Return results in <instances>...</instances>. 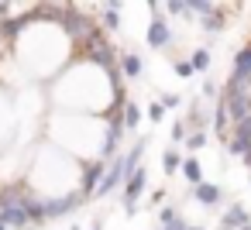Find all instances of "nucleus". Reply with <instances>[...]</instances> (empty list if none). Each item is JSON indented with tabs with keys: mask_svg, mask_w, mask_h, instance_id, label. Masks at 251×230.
Here are the masks:
<instances>
[{
	"mask_svg": "<svg viewBox=\"0 0 251 230\" xmlns=\"http://www.w3.org/2000/svg\"><path fill=\"white\" fill-rule=\"evenodd\" d=\"M55 24H62V31H66L73 42H86V38L97 31L90 14H83V11H66V7H62V14H59Z\"/></svg>",
	"mask_w": 251,
	"mask_h": 230,
	"instance_id": "f257e3e1",
	"label": "nucleus"
},
{
	"mask_svg": "<svg viewBox=\"0 0 251 230\" xmlns=\"http://www.w3.org/2000/svg\"><path fill=\"white\" fill-rule=\"evenodd\" d=\"M220 103L227 110V120H234V124L244 120V117H251V90H230V86H224Z\"/></svg>",
	"mask_w": 251,
	"mask_h": 230,
	"instance_id": "f03ea898",
	"label": "nucleus"
},
{
	"mask_svg": "<svg viewBox=\"0 0 251 230\" xmlns=\"http://www.w3.org/2000/svg\"><path fill=\"white\" fill-rule=\"evenodd\" d=\"M86 55H90V62L93 66H100L103 72H110V69H117V59H114V52H110V42H107V35L103 31H93L90 38H86Z\"/></svg>",
	"mask_w": 251,
	"mask_h": 230,
	"instance_id": "7ed1b4c3",
	"label": "nucleus"
},
{
	"mask_svg": "<svg viewBox=\"0 0 251 230\" xmlns=\"http://www.w3.org/2000/svg\"><path fill=\"white\" fill-rule=\"evenodd\" d=\"M145 182H148V172H145L141 165L127 172V179H124V213H127V216L138 213V196L145 192Z\"/></svg>",
	"mask_w": 251,
	"mask_h": 230,
	"instance_id": "20e7f679",
	"label": "nucleus"
},
{
	"mask_svg": "<svg viewBox=\"0 0 251 230\" xmlns=\"http://www.w3.org/2000/svg\"><path fill=\"white\" fill-rule=\"evenodd\" d=\"M86 196L76 189V192H69V196H55V199H45V216L49 220H59V216H73L76 209H79V203H83Z\"/></svg>",
	"mask_w": 251,
	"mask_h": 230,
	"instance_id": "39448f33",
	"label": "nucleus"
},
{
	"mask_svg": "<svg viewBox=\"0 0 251 230\" xmlns=\"http://www.w3.org/2000/svg\"><path fill=\"white\" fill-rule=\"evenodd\" d=\"M124 179H127V165H124V158H114V161L103 168V175H100L93 196H107V192H114V185H121Z\"/></svg>",
	"mask_w": 251,
	"mask_h": 230,
	"instance_id": "423d86ee",
	"label": "nucleus"
},
{
	"mask_svg": "<svg viewBox=\"0 0 251 230\" xmlns=\"http://www.w3.org/2000/svg\"><path fill=\"white\" fill-rule=\"evenodd\" d=\"M25 196H28V192H25ZM25 196H18V199H0V223H4V227H28Z\"/></svg>",
	"mask_w": 251,
	"mask_h": 230,
	"instance_id": "0eeeda50",
	"label": "nucleus"
},
{
	"mask_svg": "<svg viewBox=\"0 0 251 230\" xmlns=\"http://www.w3.org/2000/svg\"><path fill=\"white\" fill-rule=\"evenodd\" d=\"M151 48H165L169 42H172V31H169V24H165V18L162 14H155L151 18V24H148V38H145Z\"/></svg>",
	"mask_w": 251,
	"mask_h": 230,
	"instance_id": "6e6552de",
	"label": "nucleus"
},
{
	"mask_svg": "<svg viewBox=\"0 0 251 230\" xmlns=\"http://www.w3.org/2000/svg\"><path fill=\"white\" fill-rule=\"evenodd\" d=\"M193 199H196L200 206H217V203L224 199V192H220V185H213V182H196V185H193Z\"/></svg>",
	"mask_w": 251,
	"mask_h": 230,
	"instance_id": "1a4fd4ad",
	"label": "nucleus"
},
{
	"mask_svg": "<svg viewBox=\"0 0 251 230\" xmlns=\"http://www.w3.org/2000/svg\"><path fill=\"white\" fill-rule=\"evenodd\" d=\"M25 216H28V223H35V227L45 223V220H49V216H45V199L28 192V196H25Z\"/></svg>",
	"mask_w": 251,
	"mask_h": 230,
	"instance_id": "9d476101",
	"label": "nucleus"
},
{
	"mask_svg": "<svg viewBox=\"0 0 251 230\" xmlns=\"http://www.w3.org/2000/svg\"><path fill=\"white\" fill-rule=\"evenodd\" d=\"M248 223V209L241 206V203H234L224 216H220V230H237V227H244Z\"/></svg>",
	"mask_w": 251,
	"mask_h": 230,
	"instance_id": "9b49d317",
	"label": "nucleus"
},
{
	"mask_svg": "<svg viewBox=\"0 0 251 230\" xmlns=\"http://www.w3.org/2000/svg\"><path fill=\"white\" fill-rule=\"evenodd\" d=\"M103 168H107L103 161H93V165L83 172V185H79V192H83V196H93V189H97V182H100Z\"/></svg>",
	"mask_w": 251,
	"mask_h": 230,
	"instance_id": "f8f14e48",
	"label": "nucleus"
},
{
	"mask_svg": "<svg viewBox=\"0 0 251 230\" xmlns=\"http://www.w3.org/2000/svg\"><path fill=\"white\" fill-rule=\"evenodd\" d=\"M234 76H244V79H251V45H244V48L234 55Z\"/></svg>",
	"mask_w": 251,
	"mask_h": 230,
	"instance_id": "ddd939ff",
	"label": "nucleus"
},
{
	"mask_svg": "<svg viewBox=\"0 0 251 230\" xmlns=\"http://www.w3.org/2000/svg\"><path fill=\"white\" fill-rule=\"evenodd\" d=\"M224 24H227V14H224V11H217V7H213L210 14H203V18H200V28H203V31H220Z\"/></svg>",
	"mask_w": 251,
	"mask_h": 230,
	"instance_id": "4468645a",
	"label": "nucleus"
},
{
	"mask_svg": "<svg viewBox=\"0 0 251 230\" xmlns=\"http://www.w3.org/2000/svg\"><path fill=\"white\" fill-rule=\"evenodd\" d=\"M121 76H131V79L141 76V59H138L134 52H124V55H121Z\"/></svg>",
	"mask_w": 251,
	"mask_h": 230,
	"instance_id": "2eb2a0df",
	"label": "nucleus"
},
{
	"mask_svg": "<svg viewBox=\"0 0 251 230\" xmlns=\"http://www.w3.org/2000/svg\"><path fill=\"white\" fill-rule=\"evenodd\" d=\"M145 148H148V138H138V141H134V148L124 155V165H127V172L141 165V155H145Z\"/></svg>",
	"mask_w": 251,
	"mask_h": 230,
	"instance_id": "dca6fc26",
	"label": "nucleus"
},
{
	"mask_svg": "<svg viewBox=\"0 0 251 230\" xmlns=\"http://www.w3.org/2000/svg\"><path fill=\"white\" fill-rule=\"evenodd\" d=\"M179 168H182V175H186V182H189V185L203 182V168H200V161H196V158H186Z\"/></svg>",
	"mask_w": 251,
	"mask_h": 230,
	"instance_id": "f3484780",
	"label": "nucleus"
},
{
	"mask_svg": "<svg viewBox=\"0 0 251 230\" xmlns=\"http://www.w3.org/2000/svg\"><path fill=\"white\" fill-rule=\"evenodd\" d=\"M213 134L220 141H227V110H224V103H217V110H213Z\"/></svg>",
	"mask_w": 251,
	"mask_h": 230,
	"instance_id": "a211bd4d",
	"label": "nucleus"
},
{
	"mask_svg": "<svg viewBox=\"0 0 251 230\" xmlns=\"http://www.w3.org/2000/svg\"><path fill=\"white\" fill-rule=\"evenodd\" d=\"M121 124H124V127H138V124H141V110H138L134 103H124V107H121Z\"/></svg>",
	"mask_w": 251,
	"mask_h": 230,
	"instance_id": "6ab92c4d",
	"label": "nucleus"
},
{
	"mask_svg": "<svg viewBox=\"0 0 251 230\" xmlns=\"http://www.w3.org/2000/svg\"><path fill=\"white\" fill-rule=\"evenodd\" d=\"M179 165H182V155L169 148V151L162 155V168H165V175H172V172H179Z\"/></svg>",
	"mask_w": 251,
	"mask_h": 230,
	"instance_id": "aec40b11",
	"label": "nucleus"
},
{
	"mask_svg": "<svg viewBox=\"0 0 251 230\" xmlns=\"http://www.w3.org/2000/svg\"><path fill=\"white\" fill-rule=\"evenodd\" d=\"M189 66H193V72L210 69V52H206V48H196V52H193V59H189Z\"/></svg>",
	"mask_w": 251,
	"mask_h": 230,
	"instance_id": "412c9836",
	"label": "nucleus"
},
{
	"mask_svg": "<svg viewBox=\"0 0 251 230\" xmlns=\"http://www.w3.org/2000/svg\"><path fill=\"white\" fill-rule=\"evenodd\" d=\"M230 138H237V141H244V144H251V117H244V120H237L234 124V134Z\"/></svg>",
	"mask_w": 251,
	"mask_h": 230,
	"instance_id": "4be33fe9",
	"label": "nucleus"
},
{
	"mask_svg": "<svg viewBox=\"0 0 251 230\" xmlns=\"http://www.w3.org/2000/svg\"><path fill=\"white\" fill-rule=\"evenodd\" d=\"M182 4H186V11H189V14H200V18L213 11V4H210V0H182Z\"/></svg>",
	"mask_w": 251,
	"mask_h": 230,
	"instance_id": "5701e85b",
	"label": "nucleus"
},
{
	"mask_svg": "<svg viewBox=\"0 0 251 230\" xmlns=\"http://www.w3.org/2000/svg\"><path fill=\"white\" fill-rule=\"evenodd\" d=\"M186 124H189V127H196V131L206 124V114L200 110V103H189V120H186Z\"/></svg>",
	"mask_w": 251,
	"mask_h": 230,
	"instance_id": "b1692460",
	"label": "nucleus"
},
{
	"mask_svg": "<svg viewBox=\"0 0 251 230\" xmlns=\"http://www.w3.org/2000/svg\"><path fill=\"white\" fill-rule=\"evenodd\" d=\"M203 144H206V131H203V127L193 131V134H186V148H189V151H200Z\"/></svg>",
	"mask_w": 251,
	"mask_h": 230,
	"instance_id": "393cba45",
	"label": "nucleus"
},
{
	"mask_svg": "<svg viewBox=\"0 0 251 230\" xmlns=\"http://www.w3.org/2000/svg\"><path fill=\"white\" fill-rule=\"evenodd\" d=\"M103 28H107V31H117V28H121V14L107 7V11H103Z\"/></svg>",
	"mask_w": 251,
	"mask_h": 230,
	"instance_id": "a878e982",
	"label": "nucleus"
},
{
	"mask_svg": "<svg viewBox=\"0 0 251 230\" xmlns=\"http://www.w3.org/2000/svg\"><path fill=\"white\" fill-rule=\"evenodd\" d=\"M165 7H169V14H172V18H189V11H186V4H182V0H169Z\"/></svg>",
	"mask_w": 251,
	"mask_h": 230,
	"instance_id": "bb28decb",
	"label": "nucleus"
},
{
	"mask_svg": "<svg viewBox=\"0 0 251 230\" xmlns=\"http://www.w3.org/2000/svg\"><path fill=\"white\" fill-rule=\"evenodd\" d=\"M162 230H186V220L176 213V216H169V220H162Z\"/></svg>",
	"mask_w": 251,
	"mask_h": 230,
	"instance_id": "cd10ccee",
	"label": "nucleus"
},
{
	"mask_svg": "<svg viewBox=\"0 0 251 230\" xmlns=\"http://www.w3.org/2000/svg\"><path fill=\"white\" fill-rule=\"evenodd\" d=\"M148 117H151V124H158V120L165 117V107H162V103H151V107H148Z\"/></svg>",
	"mask_w": 251,
	"mask_h": 230,
	"instance_id": "c85d7f7f",
	"label": "nucleus"
},
{
	"mask_svg": "<svg viewBox=\"0 0 251 230\" xmlns=\"http://www.w3.org/2000/svg\"><path fill=\"white\" fill-rule=\"evenodd\" d=\"M176 76L189 79V76H193V66H189V62H176Z\"/></svg>",
	"mask_w": 251,
	"mask_h": 230,
	"instance_id": "c756f323",
	"label": "nucleus"
},
{
	"mask_svg": "<svg viewBox=\"0 0 251 230\" xmlns=\"http://www.w3.org/2000/svg\"><path fill=\"white\" fill-rule=\"evenodd\" d=\"M172 141H186V124H172Z\"/></svg>",
	"mask_w": 251,
	"mask_h": 230,
	"instance_id": "7c9ffc66",
	"label": "nucleus"
},
{
	"mask_svg": "<svg viewBox=\"0 0 251 230\" xmlns=\"http://www.w3.org/2000/svg\"><path fill=\"white\" fill-rule=\"evenodd\" d=\"M162 107H165V110H172V107H179V96H176V93H169V96H162Z\"/></svg>",
	"mask_w": 251,
	"mask_h": 230,
	"instance_id": "2f4dec72",
	"label": "nucleus"
},
{
	"mask_svg": "<svg viewBox=\"0 0 251 230\" xmlns=\"http://www.w3.org/2000/svg\"><path fill=\"white\" fill-rule=\"evenodd\" d=\"M7 14H11V4H7V0H0V21H7Z\"/></svg>",
	"mask_w": 251,
	"mask_h": 230,
	"instance_id": "473e14b6",
	"label": "nucleus"
},
{
	"mask_svg": "<svg viewBox=\"0 0 251 230\" xmlns=\"http://www.w3.org/2000/svg\"><path fill=\"white\" fill-rule=\"evenodd\" d=\"M107 7L110 11H121V0H107Z\"/></svg>",
	"mask_w": 251,
	"mask_h": 230,
	"instance_id": "72a5a7b5",
	"label": "nucleus"
},
{
	"mask_svg": "<svg viewBox=\"0 0 251 230\" xmlns=\"http://www.w3.org/2000/svg\"><path fill=\"white\" fill-rule=\"evenodd\" d=\"M241 158H244V165H248V168H251V148H248V151H244V155H241Z\"/></svg>",
	"mask_w": 251,
	"mask_h": 230,
	"instance_id": "f704fd0d",
	"label": "nucleus"
},
{
	"mask_svg": "<svg viewBox=\"0 0 251 230\" xmlns=\"http://www.w3.org/2000/svg\"><path fill=\"white\" fill-rule=\"evenodd\" d=\"M237 230H251V220H248V223H244V227H237Z\"/></svg>",
	"mask_w": 251,
	"mask_h": 230,
	"instance_id": "c9c22d12",
	"label": "nucleus"
},
{
	"mask_svg": "<svg viewBox=\"0 0 251 230\" xmlns=\"http://www.w3.org/2000/svg\"><path fill=\"white\" fill-rule=\"evenodd\" d=\"M186 230H203V227H189V223H186Z\"/></svg>",
	"mask_w": 251,
	"mask_h": 230,
	"instance_id": "e433bc0d",
	"label": "nucleus"
},
{
	"mask_svg": "<svg viewBox=\"0 0 251 230\" xmlns=\"http://www.w3.org/2000/svg\"><path fill=\"white\" fill-rule=\"evenodd\" d=\"M90 230H100V223H93V227H90Z\"/></svg>",
	"mask_w": 251,
	"mask_h": 230,
	"instance_id": "4c0bfd02",
	"label": "nucleus"
},
{
	"mask_svg": "<svg viewBox=\"0 0 251 230\" xmlns=\"http://www.w3.org/2000/svg\"><path fill=\"white\" fill-rule=\"evenodd\" d=\"M0 230H4V223H0Z\"/></svg>",
	"mask_w": 251,
	"mask_h": 230,
	"instance_id": "58836bf2",
	"label": "nucleus"
},
{
	"mask_svg": "<svg viewBox=\"0 0 251 230\" xmlns=\"http://www.w3.org/2000/svg\"><path fill=\"white\" fill-rule=\"evenodd\" d=\"M248 182H251V179H248Z\"/></svg>",
	"mask_w": 251,
	"mask_h": 230,
	"instance_id": "ea45409f",
	"label": "nucleus"
},
{
	"mask_svg": "<svg viewBox=\"0 0 251 230\" xmlns=\"http://www.w3.org/2000/svg\"><path fill=\"white\" fill-rule=\"evenodd\" d=\"M248 45H251V42H248Z\"/></svg>",
	"mask_w": 251,
	"mask_h": 230,
	"instance_id": "a19ab883",
	"label": "nucleus"
}]
</instances>
